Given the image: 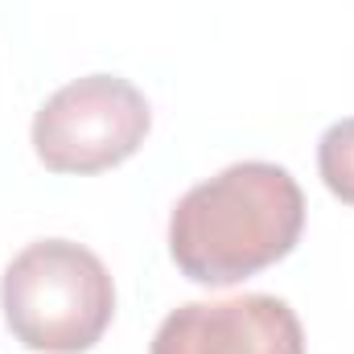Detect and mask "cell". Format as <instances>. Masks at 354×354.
I'll use <instances>...</instances> for the list:
<instances>
[{"mask_svg":"<svg viewBox=\"0 0 354 354\" xmlns=\"http://www.w3.org/2000/svg\"><path fill=\"white\" fill-rule=\"evenodd\" d=\"M305 227L297 177L272 161H239L177 198L169 256L194 284L227 288L280 264Z\"/></svg>","mask_w":354,"mask_h":354,"instance_id":"cell-1","label":"cell"},{"mask_svg":"<svg viewBox=\"0 0 354 354\" xmlns=\"http://www.w3.org/2000/svg\"><path fill=\"white\" fill-rule=\"evenodd\" d=\"M0 309L25 351L83 354L111 326L115 284L91 248L37 239L4 268Z\"/></svg>","mask_w":354,"mask_h":354,"instance_id":"cell-2","label":"cell"},{"mask_svg":"<svg viewBox=\"0 0 354 354\" xmlns=\"http://www.w3.org/2000/svg\"><path fill=\"white\" fill-rule=\"evenodd\" d=\"M153 128L149 99L120 75L58 87L33 115V153L50 174H103L128 161Z\"/></svg>","mask_w":354,"mask_h":354,"instance_id":"cell-3","label":"cell"},{"mask_svg":"<svg viewBox=\"0 0 354 354\" xmlns=\"http://www.w3.org/2000/svg\"><path fill=\"white\" fill-rule=\"evenodd\" d=\"M149 354H305V330L292 305L268 292L189 301L157 326Z\"/></svg>","mask_w":354,"mask_h":354,"instance_id":"cell-4","label":"cell"},{"mask_svg":"<svg viewBox=\"0 0 354 354\" xmlns=\"http://www.w3.org/2000/svg\"><path fill=\"white\" fill-rule=\"evenodd\" d=\"M317 169H322V181L326 189L354 206V115L330 124L322 132V145H317Z\"/></svg>","mask_w":354,"mask_h":354,"instance_id":"cell-5","label":"cell"}]
</instances>
